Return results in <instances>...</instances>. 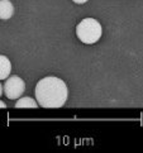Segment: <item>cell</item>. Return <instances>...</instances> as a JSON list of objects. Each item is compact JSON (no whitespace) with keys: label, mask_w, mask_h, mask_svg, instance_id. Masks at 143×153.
Listing matches in <instances>:
<instances>
[{"label":"cell","mask_w":143,"mask_h":153,"mask_svg":"<svg viewBox=\"0 0 143 153\" xmlns=\"http://www.w3.org/2000/svg\"><path fill=\"white\" fill-rule=\"evenodd\" d=\"M38 101L32 97H20L18 101H15V108H38Z\"/></svg>","instance_id":"obj_6"},{"label":"cell","mask_w":143,"mask_h":153,"mask_svg":"<svg viewBox=\"0 0 143 153\" xmlns=\"http://www.w3.org/2000/svg\"><path fill=\"white\" fill-rule=\"evenodd\" d=\"M14 13V7L9 0H1L0 1V18L3 20L10 19Z\"/></svg>","instance_id":"obj_4"},{"label":"cell","mask_w":143,"mask_h":153,"mask_svg":"<svg viewBox=\"0 0 143 153\" xmlns=\"http://www.w3.org/2000/svg\"><path fill=\"white\" fill-rule=\"evenodd\" d=\"M34 96L42 108H61L67 100L69 90L61 79L47 76L37 82Z\"/></svg>","instance_id":"obj_1"},{"label":"cell","mask_w":143,"mask_h":153,"mask_svg":"<svg viewBox=\"0 0 143 153\" xmlns=\"http://www.w3.org/2000/svg\"><path fill=\"white\" fill-rule=\"evenodd\" d=\"M10 71H12V63L4 54H1L0 56V79L5 80L7 77H9Z\"/></svg>","instance_id":"obj_5"},{"label":"cell","mask_w":143,"mask_h":153,"mask_svg":"<svg viewBox=\"0 0 143 153\" xmlns=\"http://www.w3.org/2000/svg\"><path fill=\"white\" fill-rule=\"evenodd\" d=\"M4 86V92L5 96L10 100H16L23 95L25 90V84L19 76H10L7 79Z\"/></svg>","instance_id":"obj_3"},{"label":"cell","mask_w":143,"mask_h":153,"mask_svg":"<svg viewBox=\"0 0 143 153\" xmlns=\"http://www.w3.org/2000/svg\"><path fill=\"white\" fill-rule=\"evenodd\" d=\"M72 1L76 4H85L86 1H89V0H72Z\"/></svg>","instance_id":"obj_7"},{"label":"cell","mask_w":143,"mask_h":153,"mask_svg":"<svg viewBox=\"0 0 143 153\" xmlns=\"http://www.w3.org/2000/svg\"><path fill=\"white\" fill-rule=\"evenodd\" d=\"M101 25L96 19L86 18L76 27V36L85 45H94L101 37Z\"/></svg>","instance_id":"obj_2"}]
</instances>
